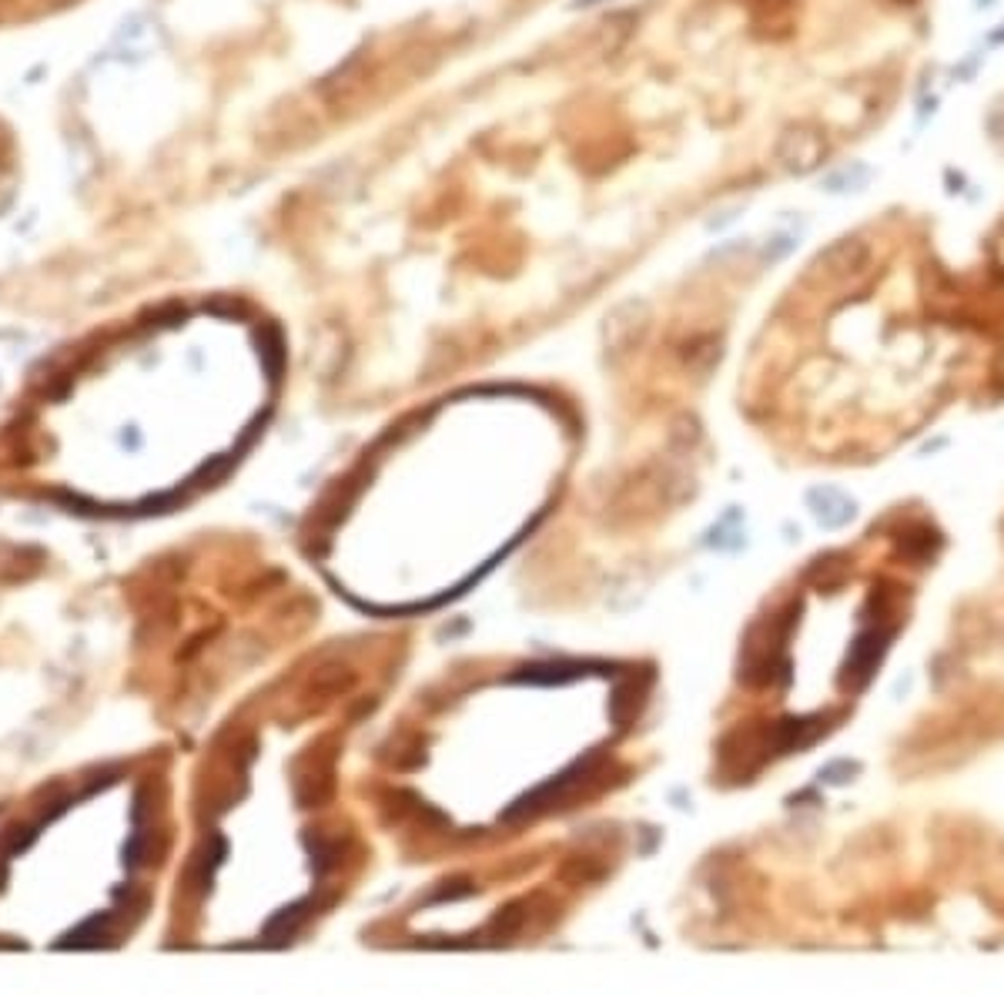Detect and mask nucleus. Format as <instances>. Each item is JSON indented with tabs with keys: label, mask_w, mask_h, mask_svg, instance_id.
Instances as JSON below:
<instances>
[{
	"label": "nucleus",
	"mask_w": 1004,
	"mask_h": 995,
	"mask_svg": "<svg viewBox=\"0 0 1004 995\" xmlns=\"http://www.w3.org/2000/svg\"><path fill=\"white\" fill-rule=\"evenodd\" d=\"M777 165L787 172V175H811L824 165L827 159V141L817 128L811 125H794L787 128L780 138H777Z\"/></svg>",
	"instance_id": "f257e3e1"
},
{
	"label": "nucleus",
	"mask_w": 1004,
	"mask_h": 995,
	"mask_svg": "<svg viewBox=\"0 0 1004 995\" xmlns=\"http://www.w3.org/2000/svg\"><path fill=\"white\" fill-rule=\"evenodd\" d=\"M871 261V248L861 238H837L834 245H827L817 258V269L834 279V282H848L867 272Z\"/></svg>",
	"instance_id": "f03ea898"
},
{
	"label": "nucleus",
	"mask_w": 1004,
	"mask_h": 995,
	"mask_svg": "<svg viewBox=\"0 0 1004 995\" xmlns=\"http://www.w3.org/2000/svg\"><path fill=\"white\" fill-rule=\"evenodd\" d=\"M991 134H994V141H1004V112H997L991 118Z\"/></svg>",
	"instance_id": "7ed1b4c3"
}]
</instances>
